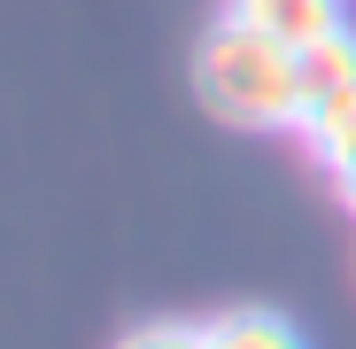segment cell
Instances as JSON below:
<instances>
[{
	"label": "cell",
	"mask_w": 356,
	"mask_h": 349,
	"mask_svg": "<svg viewBox=\"0 0 356 349\" xmlns=\"http://www.w3.org/2000/svg\"><path fill=\"white\" fill-rule=\"evenodd\" d=\"M318 163H325V171H333V187H341V202H348V210H356V132H348V140H341V148H333V155H318Z\"/></svg>",
	"instance_id": "cell-6"
},
{
	"label": "cell",
	"mask_w": 356,
	"mask_h": 349,
	"mask_svg": "<svg viewBox=\"0 0 356 349\" xmlns=\"http://www.w3.org/2000/svg\"><path fill=\"white\" fill-rule=\"evenodd\" d=\"M194 93L217 125L241 132H294L302 125V47H286L241 16H225L194 47Z\"/></svg>",
	"instance_id": "cell-1"
},
{
	"label": "cell",
	"mask_w": 356,
	"mask_h": 349,
	"mask_svg": "<svg viewBox=\"0 0 356 349\" xmlns=\"http://www.w3.org/2000/svg\"><path fill=\"white\" fill-rule=\"evenodd\" d=\"M202 341L209 349H310L302 326L279 311H217V318H202Z\"/></svg>",
	"instance_id": "cell-4"
},
{
	"label": "cell",
	"mask_w": 356,
	"mask_h": 349,
	"mask_svg": "<svg viewBox=\"0 0 356 349\" xmlns=\"http://www.w3.org/2000/svg\"><path fill=\"white\" fill-rule=\"evenodd\" d=\"M116 349H209V341H202V318L194 326L186 318H155V326H132Z\"/></svg>",
	"instance_id": "cell-5"
},
{
	"label": "cell",
	"mask_w": 356,
	"mask_h": 349,
	"mask_svg": "<svg viewBox=\"0 0 356 349\" xmlns=\"http://www.w3.org/2000/svg\"><path fill=\"white\" fill-rule=\"evenodd\" d=\"M232 16L286 39V47H318L341 31V0H232Z\"/></svg>",
	"instance_id": "cell-3"
},
{
	"label": "cell",
	"mask_w": 356,
	"mask_h": 349,
	"mask_svg": "<svg viewBox=\"0 0 356 349\" xmlns=\"http://www.w3.org/2000/svg\"><path fill=\"white\" fill-rule=\"evenodd\" d=\"M302 132L318 155H333L348 132H356V31L341 24L333 39L302 47Z\"/></svg>",
	"instance_id": "cell-2"
}]
</instances>
